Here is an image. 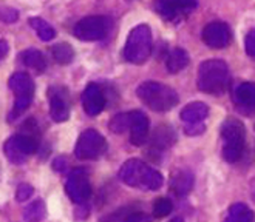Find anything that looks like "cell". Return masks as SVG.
<instances>
[{"instance_id": "1", "label": "cell", "mask_w": 255, "mask_h": 222, "mask_svg": "<svg viewBox=\"0 0 255 222\" xmlns=\"http://www.w3.org/2000/svg\"><path fill=\"white\" fill-rule=\"evenodd\" d=\"M119 179L128 187L155 191L161 188L164 179L159 171L139 159H128L119 170Z\"/></svg>"}, {"instance_id": "2", "label": "cell", "mask_w": 255, "mask_h": 222, "mask_svg": "<svg viewBox=\"0 0 255 222\" xmlns=\"http://www.w3.org/2000/svg\"><path fill=\"white\" fill-rule=\"evenodd\" d=\"M229 68L224 61L209 59L198 68V88L207 94H223L229 86Z\"/></svg>"}, {"instance_id": "3", "label": "cell", "mask_w": 255, "mask_h": 222, "mask_svg": "<svg viewBox=\"0 0 255 222\" xmlns=\"http://www.w3.org/2000/svg\"><path fill=\"white\" fill-rule=\"evenodd\" d=\"M136 93L144 105L156 113H166L178 103V94L173 88L159 82H144L138 86Z\"/></svg>"}, {"instance_id": "4", "label": "cell", "mask_w": 255, "mask_h": 222, "mask_svg": "<svg viewBox=\"0 0 255 222\" xmlns=\"http://www.w3.org/2000/svg\"><path fill=\"white\" fill-rule=\"evenodd\" d=\"M152 53V31L144 23L133 28L124 47V57L130 64H144Z\"/></svg>"}, {"instance_id": "5", "label": "cell", "mask_w": 255, "mask_h": 222, "mask_svg": "<svg viewBox=\"0 0 255 222\" xmlns=\"http://www.w3.org/2000/svg\"><path fill=\"white\" fill-rule=\"evenodd\" d=\"M223 156L228 162H237L245 150V127L237 119H228L221 127Z\"/></svg>"}, {"instance_id": "6", "label": "cell", "mask_w": 255, "mask_h": 222, "mask_svg": "<svg viewBox=\"0 0 255 222\" xmlns=\"http://www.w3.org/2000/svg\"><path fill=\"white\" fill-rule=\"evenodd\" d=\"M8 86L16 94V103L12 108V116L16 117L31 105L34 96V82L25 73H14L8 80Z\"/></svg>"}, {"instance_id": "7", "label": "cell", "mask_w": 255, "mask_h": 222, "mask_svg": "<svg viewBox=\"0 0 255 222\" xmlns=\"http://www.w3.org/2000/svg\"><path fill=\"white\" fill-rule=\"evenodd\" d=\"M106 150H107V142L101 133L96 130H85L76 142L74 154H76L78 159L90 160V159H98L101 154L106 153Z\"/></svg>"}, {"instance_id": "8", "label": "cell", "mask_w": 255, "mask_h": 222, "mask_svg": "<svg viewBox=\"0 0 255 222\" xmlns=\"http://www.w3.org/2000/svg\"><path fill=\"white\" fill-rule=\"evenodd\" d=\"M39 141L34 135H17L11 136L5 142V154L9 162L20 165L26 160V156L36 153Z\"/></svg>"}, {"instance_id": "9", "label": "cell", "mask_w": 255, "mask_h": 222, "mask_svg": "<svg viewBox=\"0 0 255 222\" xmlns=\"http://www.w3.org/2000/svg\"><path fill=\"white\" fill-rule=\"evenodd\" d=\"M110 29V20L104 16H88L74 26V36L84 42L102 40Z\"/></svg>"}, {"instance_id": "10", "label": "cell", "mask_w": 255, "mask_h": 222, "mask_svg": "<svg viewBox=\"0 0 255 222\" xmlns=\"http://www.w3.org/2000/svg\"><path fill=\"white\" fill-rule=\"evenodd\" d=\"M198 0H156L155 8L162 19L169 22L183 20L197 8Z\"/></svg>"}, {"instance_id": "11", "label": "cell", "mask_w": 255, "mask_h": 222, "mask_svg": "<svg viewBox=\"0 0 255 222\" xmlns=\"http://www.w3.org/2000/svg\"><path fill=\"white\" fill-rule=\"evenodd\" d=\"M65 190L73 202H76V204L87 202L90 199V196H92V185H90L85 170H82V168L73 170L67 179Z\"/></svg>"}, {"instance_id": "12", "label": "cell", "mask_w": 255, "mask_h": 222, "mask_svg": "<svg viewBox=\"0 0 255 222\" xmlns=\"http://www.w3.org/2000/svg\"><path fill=\"white\" fill-rule=\"evenodd\" d=\"M203 42L207 47L220 50L231 43V29L224 22H211L203 29Z\"/></svg>"}, {"instance_id": "13", "label": "cell", "mask_w": 255, "mask_h": 222, "mask_svg": "<svg viewBox=\"0 0 255 222\" xmlns=\"http://www.w3.org/2000/svg\"><path fill=\"white\" fill-rule=\"evenodd\" d=\"M82 105L88 116H98L106 107V96H104L101 86L96 83H90L82 94Z\"/></svg>"}, {"instance_id": "14", "label": "cell", "mask_w": 255, "mask_h": 222, "mask_svg": "<svg viewBox=\"0 0 255 222\" xmlns=\"http://www.w3.org/2000/svg\"><path fill=\"white\" fill-rule=\"evenodd\" d=\"M50 114L54 122H64L70 117L67 94L61 88H51L50 90Z\"/></svg>"}, {"instance_id": "15", "label": "cell", "mask_w": 255, "mask_h": 222, "mask_svg": "<svg viewBox=\"0 0 255 222\" xmlns=\"http://www.w3.org/2000/svg\"><path fill=\"white\" fill-rule=\"evenodd\" d=\"M148 136V117L142 111H133V122L130 127V142L136 147L144 145Z\"/></svg>"}, {"instance_id": "16", "label": "cell", "mask_w": 255, "mask_h": 222, "mask_svg": "<svg viewBox=\"0 0 255 222\" xmlns=\"http://www.w3.org/2000/svg\"><path fill=\"white\" fill-rule=\"evenodd\" d=\"M209 116V107L203 102H192L181 110V121L186 124H197L203 122L206 117Z\"/></svg>"}, {"instance_id": "17", "label": "cell", "mask_w": 255, "mask_h": 222, "mask_svg": "<svg viewBox=\"0 0 255 222\" xmlns=\"http://www.w3.org/2000/svg\"><path fill=\"white\" fill-rule=\"evenodd\" d=\"M235 102L242 110L255 108V83L243 82L242 85H238L235 90Z\"/></svg>"}, {"instance_id": "18", "label": "cell", "mask_w": 255, "mask_h": 222, "mask_svg": "<svg viewBox=\"0 0 255 222\" xmlns=\"http://www.w3.org/2000/svg\"><path fill=\"white\" fill-rule=\"evenodd\" d=\"M193 174L187 170L178 171L172 179V191L176 196H186L193 188Z\"/></svg>"}, {"instance_id": "19", "label": "cell", "mask_w": 255, "mask_h": 222, "mask_svg": "<svg viewBox=\"0 0 255 222\" xmlns=\"http://www.w3.org/2000/svg\"><path fill=\"white\" fill-rule=\"evenodd\" d=\"M175 142V131L170 127H159L152 138V148L156 151L167 150Z\"/></svg>"}, {"instance_id": "20", "label": "cell", "mask_w": 255, "mask_h": 222, "mask_svg": "<svg viewBox=\"0 0 255 222\" xmlns=\"http://www.w3.org/2000/svg\"><path fill=\"white\" fill-rule=\"evenodd\" d=\"M189 65V54L183 48H175L166 61L167 71L170 74H178L179 71H183Z\"/></svg>"}, {"instance_id": "21", "label": "cell", "mask_w": 255, "mask_h": 222, "mask_svg": "<svg viewBox=\"0 0 255 222\" xmlns=\"http://www.w3.org/2000/svg\"><path fill=\"white\" fill-rule=\"evenodd\" d=\"M224 222H254V212L246 204H234L228 210Z\"/></svg>"}, {"instance_id": "22", "label": "cell", "mask_w": 255, "mask_h": 222, "mask_svg": "<svg viewBox=\"0 0 255 222\" xmlns=\"http://www.w3.org/2000/svg\"><path fill=\"white\" fill-rule=\"evenodd\" d=\"M20 59L23 65H26L28 68H33L36 71H43L47 68V61H45V57L40 51L37 50H26L20 54Z\"/></svg>"}, {"instance_id": "23", "label": "cell", "mask_w": 255, "mask_h": 222, "mask_svg": "<svg viewBox=\"0 0 255 222\" xmlns=\"http://www.w3.org/2000/svg\"><path fill=\"white\" fill-rule=\"evenodd\" d=\"M29 25H31V28L36 31L39 39L43 42H50L56 37L54 28L47 20H43L40 17H33V19H29Z\"/></svg>"}, {"instance_id": "24", "label": "cell", "mask_w": 255, "mask_h": 222, "mask_svg": "<svg viewBox=\"0 0 255 222\" xmlns=\"http://www.w3.org/2000/svg\"><path fill=\"white\" fill-rule=\"evenodd\" d=\"M131 122H133V111L119 113V114H116V116L112 117V121H110V130L113 133H116V135H121V133L130 131Z\"/></svg>"}, {"instance_id": "25", "label": "cell", "mask_w": 255, "mask_h": 222, "mask_svg": "<svg viewBox=\"0 0 255 222\" xmlns=\"http://www.w3.org/2000/svg\"><path fill=\"white\" fill-rule=\"evenodd\" d=\"M45 213H47L45 204L42 201H34L23 210L22 218H23L25 222H39V221H42L45 218Z\"/></svg>"}, {"instance_id": "26", "label": "cell", "mask_w": 255, "mask_h": 222, "mask_svg": "<svg viewBox=\"0 0 255 222\" xmlns=\"http://www.w3.org/2000/svg\"><path fill=\"white\" fill-rule=\"evenodd\" d=\"M51 51H53L54 61L61 65H68L74 59V51L68 43H57V45L51 48Z\"/></svg>"}, {"instance_id": "27", "label": "cell", "mask_w": 255, "mask_h": 222, "mask_svg": "<svg viewBox=\"0 0 255 222\" xmlns=\"http://www.w3.org/2000/svg\"><path fill=\"white\" fill-rule=\"evenodd\" d=\"M173 209V205H172V201L167 199V198H159L155 201L153 204V215L156 218H164V216H167Z\"/></svg>"}, {"instance_id": "28", "label": "cell", "mask_w": 255, "mask_h": 222, "mask_svg": "<svg viewBox=\"0 0 255 222\" xmlns=\"http://www.w3.org/2000/svg\"><path fill=\"white\" fill-rule=\"evenodd\" d=\"M150 221H152L150 216L142 212H131V213L123 216L121 219H118L116 222H150Z\"/></svg>"}, {"instance_id": "29", "label": "cell", "mask_w": 255, "mask_h": 222, "mask_svg": "<svg viewBox=\"0 0 255 222\" xmlns=\"http://www.w3.org/2000/svg\"><path fill=\"white\" fill-rule=\"evenodd\" d=\"M34 193V188L28 184H20L19 188H17V193H16V198L19 202H25L26 199H29Z\"/></svg>"}, {"instance_id": "30", "label": "cell", "mask_w": 255, "mask_h": 222, "mask_svg": "<svg viewBox=\"0 0 255 222\" xmlns=\"http://www.w3.org/2000/svg\"><path fill=\"white\" fill-rule=\"evenodd\" d=\"M245 47H246V53H248L252 59H255V28L251 29V31L246 34Z\"/></svg>"}, {"instance_id": "31", "label": "cell", "mask_w": 255, "mask_h": 222, "mask_svg": "<svg viewBox=\"0 0 255 222\" xmlns=\"http://www.w3.org/2000/svg\"><path fill=\"white\" fill-rule=\"evenodd\" d=\"M204 131V125L201 122L197 124H186V133L189 136H198Z\"/></svg>"}, {"instance_id": "32", "label": "cell", "mask_w": 255, "mask_h": 222, "mask_svg": "<svg viewBox=\"0 0 255 222\" xmlns=\"http://www.w3.org/2000/svg\"><path fill=\"white\" fill-rule=\"evenodd\" d=\"M8 50H9V47H8V43L5 42V40H2L0 39V59H3L6 54H8Z\"/></svg>"}, {"instance_id": "33", "label": "cell", "mask_w": 255, "mask_h": 222, "mask_svg": "<svg viewBox=\"0 0 255 222\" xmlns=\"http://www.w3.org/2000/svg\"><path fill=\"white\" fill-rule=\"evenodd\" d=\"M170 222H184V221H183L181 218H175V219H172Z\"/></svg>"}, {"instance_id": "34", "label": "cell", "mask_w": 255, "mask_h": 222, "mask_svg": "<svg viewBox=\"0 0 255 222\" xmlns=\"http://www.w3.org/2000/svg\"><path fill=\"white\" fill-rule=\"evenodd\" d=\"M252 199L255 201V185H254V190H252Z\"/></svg>"}]
</instances>
